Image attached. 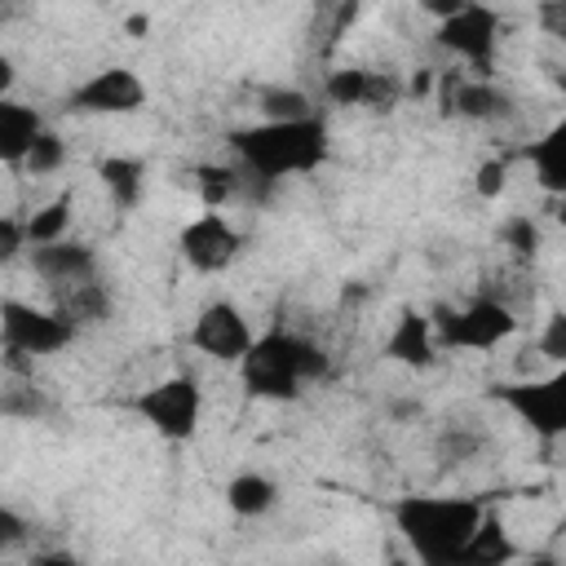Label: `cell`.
I'll list each match as a JSON object with an SVG mask.
<instances>
[{"label":"cell","instance_id":"4","mask_svg":"<svg viewBox=\"0 0 566 566\" xmlns=\"http://www.w3.org/2000/svg\"><path fill=\"white\" fill-rule=\"evenodd\" d=\"M433 318V332H438V345L442 349H495L504 345L513 332H517V314L509 301L500 296H469L464 305H433L429 310Z\"/></svg>","mask_w":566,"mask_h":566},{"label":"cell","instance_id":"7","mask_svg":"<svg viewBox=\"0 0 566 566\" xmlns=\"http://www.w3.org/2000/svg\"><path fill=\"white\" fill-rule=\"evenodd\" d=\"M491 398L504 411H513L539 442L566 438V367H553L526 380H504L491 389Z\"/></svg>","mask_w":566,"mask_h":566},{"label":"cell","instance_id":"8","mask_svg":"<svg viewBox=\"0 0 566 566\" xmlns=\"http://www.w3.org/2000/svg\"><path fill=\"white\" fill-rule=\"evenodd\" d=\"M80 336V327L71 318H62L53 305H31L18 296H4L0 305V340L4 349H18L27 358H49L57 349H66Z\"/></svg>","mask_w":566,"mask_h":566},{"label":"cell","instance_id":"17","mask_svg":"<svg viewBox=\"0 0 566 566\" xmlns=\"http://www.w3.org/2000/svg\"><path fill=\"white\" fill-rule=\"evenodd\" d=\"M526 164L535 172V186L553 199H566V115L553 119L531 146H526Z\"/></svg>","mask_w":566,"mask_h":566},{"label":"cell","instance_id":"24","mask_svg":"<svg viewBox=\"0 0 566 566\" xmlns=\"http://www.w3.org/2000/svg\"><path fill=\"white\" fill-rule=\"evenodd\" d=\"M256 115L270 119V124H283V119H310L318 115L310 93L305 88H292V84H270L256 93Z\"/></svg>","mask_w":566,"mask_h":566},{"label":"cell","instance_id":"11","mask_svg":"<svg viewBox=\"0 0 566 566\" xmlns=\"http://www.w3.org/2000/svg\"><path fill=\"white\" fill-rule=\"evenodd\" d=\"M256 336H261V332H252L248 314H243L234 301H208V305L195 314V323H190V345H195L203 358L230 363V367H239V363L252 354Z\"/></svg>","mask_w":566,"mask_h":566},{"label":"cell","instance_id":"32","mask_svg":"<svg viewBox=\"0 0 566 566\" xmlns=\"http://www.w3.org/2000/svg\"><path fill=\"white\" fill-rule=\"evenodd\" d=\"M22 539H27V522L4 504V509H0V544L13 548V544H22Z\"/></svg>","mask_w":566,"mask_h":566},{"label":"cell","instance_id":"14","mask_svg":"<svg viewBox=\"0 0 566 566\" xmlns=\"http://www.w3.org/2000/svg\"><path fill=\"white\" fill-rule=\"evenodd\" d=\"M27 261H31V274H35L53 296H62V292H71V287L97 279V252H93L88 243H80V239H62V243L31 248Z\"/></svg>","mask_w":566,"mask_h":566},{"label":"cell","instance_id":"35","mask_svg":"<svg viewBox=\"0 0 566 566\" xmlns=\"http://www.w3.org/2000/svg\"><path fill=\"white\" fill-rule=\"evenodd\" d=\"M124 27H128V35H146V31H150V18H146V13H128Z\"/></svg>","mask_w":566,"mask_h":566},{"label":"cell","instance_id":"26","mask_svg":"<svg viewBox=\"0 0 566 566\" xmlns=\"http://www.w3.org/2000/svg\"><path fill=\"white\" fill-rule=\"evenodd\" d=\"M62 164H66V142H62V133L44 128V133H40V142L31 146V155H27L22 172H27V177H53Z\"/></svg>","mask_w":566,"mask_h":566},{"label":"cell","instance_id":"19","mask_svg":"<svg viewBox=\"0 0 566 566\" xmlns=\"http://www.w3.org/2000/svg\"><path fill=\"white\" fill-rule=\"evenodd\" d=\"M455 566H517V539L509 535L504 517L486 509L482 526L473 531V539L464 544V553L455 557Z\"/></svg>","mask_w":566,"mask_h":566},{"label":"cell","instance_id":"18","mask_svg":"<svg viewBox=\"0 0 566 566\" xmlns=\"http://www.w3.org/2000/svg\"><path fill=\"white\" fill-rule=\"evenodd\" d=\"M97 181H102L106 199L119 212H133L146 199V159H137V155H106V159H97Z\"/></svg>","mask_w":566,"mask_h":566},{"label":"cell","instance_id":"9","mask_svg":"<svg viewBox=\"0 0 566 566\" xmlns=\"http://www.w3.org/2000/svg\"><path fill=\"white\" fill-rule=\"evenodd\" d=\"M146 97H150V88L133 66H97L66 93V106L75 115L115 119V115H137L146 106Z\"/></svg>","mask_w":566,"mask_h":566},{"label":"cell","instance_id":"25","mask_svg":"<svg viewBox=\"0 0 566 566\" xmlns=\"http://www.w3.org/2000/svg\"><path fill=\"white\" fill-rule=\"evenodd\" d=\"M482 451H486V433L473 424H447L438 433V460H447V464H469Z\"/></svg>","mask_w":566,"mask_h":566},{"label":"cell","instance_id":"15","mask_svg":"<svg viewBox=\"0 0 566 566\" xmlns=\"http://www.w3.org/2000/svg\"><path fill=\"white\" fill-rule=\"evenodd\" d=\"M385 358L407 367V371H429L438 358H442V345H438V332H433V318L429 310H398L389 336H385Z\"/></svg>","mask_w":566,"mask_h":566},{"label":"cell","instance_id":"13","mask_svg":"<svg viewBox=\"0 0 566 566\" xmlns=\"http://www.w3.org/2000/svg\"><path fill=\"white\" fill-rule=\"evenodd\" d=\"M323 97L332 106H363V111H394L407 97V84L398 71H376V66H332L323 75Z\"/></svg>","mask_w":566,"mask_h":566},{"label":"cell","instance_id":"20","mask_svg":"<svg viewBox=\"0 0 566 566\" xmlns=\"http://www.w3.org/2000/svg\"><path fill=\"white\" fill-rule=\"evenodd\" d=\"M274 504H279V486H274V478H265L256 469H243V473H234L226 482V509L234 517H243V522L265 517Z\"/></svg>","mask_w":566,"mask_h":566},{"label":"cell","instance_id":"6","mask_svg":"<svg viewBox=\"0 0 566 566\" xmlns=\"http://www.w3.org/2000/svg\"><path fill=\"white\" fill-rule=\"evenodd\" d=\"M137 416L146 420V429L164 442H190L199 433V420H203V389L195 376L186 371H172V376H159L155 385H146L137 394Z\"/></svg>","mask_w":566,"mask_h":566},{"label":"cell","instance_id":"30","mask_svg":"<svg viewBox=\"0 0 566 566\" xmlns=\"http://www.w3.org/2000/svg\"><path fill=\"white\" fill-rule=\"evenodd\" d=\"M22 252H31L27 221H22L18 212H4V217H0V261H18Z\"/></svg>","mask_w":566,"mask_h":566},{"label":"cell","instance_id":"10","mask_svg":"<svg viewBox=\"0 0 566 566\" xmlns=\"http://www.w3.org/2000/svg\"><path fill=\"white\" fill-rule=\"evenodd\" d=\"M177 252L181 261L195 270V274H221L239 261L243 252V234L234 230V221L226 212H212L203 208L199 217H190L181 230H177Z\"/></svg>","mask_w":566,"mask_h":566},{"label":"cell","instance_id":"34","mask_svg":"<svg viewBox=\"0 0 566 566\" xmlns=\"http://www.w3.org/2000/svg\"><path fill=\"white\" fill-rule=\"evenodd\" d=\"M433 84H438V75L420 66V71H416V75L407 80V97H424V93H433Z\"/></svg>","mask_w":566,"mask_h":566},{"label":"cell","instance_id":"31","mask_svg":"<svg viewBox=\"0 0 566 566\" xmlns=\"http://www.w3.org/2000/svg\"><path fill=\"white\" fill-rule=\"evenodd\" d=\"M535 22H539L544 35L566 40V0H544V4H535Z\"/></svg>","mask_w":566,"mask_h":566},{"label":"cell","instance_id":"33","mask_svg":"<svg viewBox=\"0 0 566 566\" xmlns=\"http://www.w3.org/2000/svg\"><path fill=\"white\" fill-rule=\"evenodd\" d=\"M27 566H80V557L71 548H35L27 557Z\"/></svg>","mask_w":566,"mask_h":566},{"label":"cell","instance_id":"12","mask_svg":"<svg viewBox=\"0 0 566 566\" xmlns=\"http://www.w3.org/2000/svg\"><path fill=\"white\" fill-rule=\"evenodd\" d=\"M438 102L451 119H469V124H504L517 115L509 88H500L495 80H478L469 71H447L438 80Z\"/></svg>","mask_w":566,"mask_h":566},{"label":"cell","instance_id":"36","mask_svg":"<svg viewBox=\"0 0 566 566\" xmlns=\"http://www.w3.org/2000/svg\"><path fill=\"white\" fill-rule=\"evenodd\" d=\"M517 566H562L553 553H535V557H526V562H517Z\"/></svg>","mask_w":566,"mask_h":566},{"label":"cell","instance_id":"27","mask_svg":"<svg viewBox=\"0 0 566 566\" xmlns=\"http://www.w3.org/2000/svg\"><path fill=\"white\" fill-rule=\"evenodd\" d=\"M500 243H504L513 256H535V252H539V226H535V217H526V212L504 217V221H500Z\"/></svg>","mask_w":566,"mask_h":566},{"label":"cell","instance_id":"28","mask_svg":"<svg viewBox=\"0 0 566 566\" xmlns=\"http://www.w3.org/2000/svg\"><path fill=\"white\" fill-rule=\"evenodd\" d=\"M535 354L548 367H566V310H553L535 336Z\"/></svg>","mask_w":566,"mask_h":566},{"label":"cell","instance_id":"1","mask_svg":"<svg viewBox=\"0 0 566 566\" xmlns=\"http://www.w3.org/2000/svg\"><path fill=\"white\" fill-rule=\"evenodd\" d=\"M226 146H230V159L243 168L248 186H279L287 177L318 172L327 164L332 137L323 115H310V119H283V124L256 119V124L230 128Z\"/></svg>","mask_w":566,"mask_h":566},{"label":"cell","instance_id":"23","mask_svg":"<svg viewBox=\"0 0 566 566\" xmlns=\"http://www.w3.org/2000/svg\"><path fill=\"white\" fill-rule=\"evenodd\" d=\"M243 186L248 181H243V168L239 164H195V195L212 212H221Z\"/></svg>","mask_w":566,"mask_h":566},{"label":"cell","instance_id":"22","mask_svg":"<svg viewBox=\"0 0 566 566\" xmlns=\"http://www.w3.org/2000/svg\"><path fill=\"white\" fill-rule=\"evenodd\" d=\"M71 217H75V199H71V195H53L49 203L31 208V212L22 217V221H27V239H31V248L71 239Z\"/></svg>","mask_w":566,"mask_h":566},{"label":"cell","instance_id":"16","mask_svg":"<svg viewBox=\"0 0 566 566\" xmlns=\"http://www.w3.org/2000/svg\"><path fill=\"white\" fill-rule=\"evenodd\" d=\"M40 133H44V115L35 106H27L18 97L0 102V159H4V168L22 172L31 146L40 142Z\"/></svg>","mask_w":566,"mask_h":566},{"label":"cell","instance_id":"21","mask_svg":"<svg viewBox=\"0 0 566 566\" xmlns=\"http://www.w3.org/2000/svg\"><path fill=\"white\" fill-rule=\"evenodd\" d=\"M53 310L62 314V318H71L80 332L84 327H97V323H106L111 318V310H115V296H111V287L106 283H80V287H71V292H62V296H53Z\"/></svg>","mask_w":566,"mask_h":566},{"label":"cell","instance_id":"3","mask_svg":"<svg viewBox=\"0 0 566 566\" xmlns=\"http://www.w3.org/2000/svg\"><path fill=\"white\" fill-rule=\"evenodd\" d=\"M332 371V358L318 340L292 332V327H270L256 336L252 354L239 363V380L252 398L265 402H296L305 385L323 380Z\"/></svg>","mask_w":566,"mask_h":566},{"label":"cell","instance_id":"5","mask_svg":"<svg viewBox=\"0 0 566 566\" xmlns=\"http://www.w3.org/2000/svg\"><path fill=\"white\" fill-rule=\"evenodd\" d=\"M500 35H504V22L491 4H473V0H460V9L451 18H442L433 27V40L460 57V66L478 80H495V57H500Z\"/></svg>","mask_w":566,"mask_h":566},{"label":"cell","instance_id":"29","mask_svg":"<svg viewBox=\"0 0 566 566\" xmlns=\"http://www.w3.org/2000/svg\"><path fill=\"white\" fill-rule=\"evenodd\" d=\"M473 190H478L482 199H500V195L509 190V159H500V155L482 159L478 172H473Z\"/></svg>","mask_w":566,"mask_h":566},{"label":"cell","instance_id":"2","mask_svg":"<svg viewBox=\"0 0 566 566\" xmlns=\"http://www.w3.org/2000/svg\"><path fill=\"white\" fill-rule=\"evenodd\" d=\"M482 517H486V504L473 495L407 491L389 504V522L420 566H455V557L464 553Z\"/></svg>","mask_w":566,"mask_h":566},{"label":"cell","instance_id":"37","mask_svg":"<svg viewBox=\"0 0 566 566\" xmlns=\"http://www.w3.org/2000/svg\"><path fill=\"white\" fill-rule=\"evenodd\" d=\"M553 208H557V212H553V217H557V221H562V226H566V199H553Z\"/></svg>","mask_w":566,"mask_h":566}]
</instances>
